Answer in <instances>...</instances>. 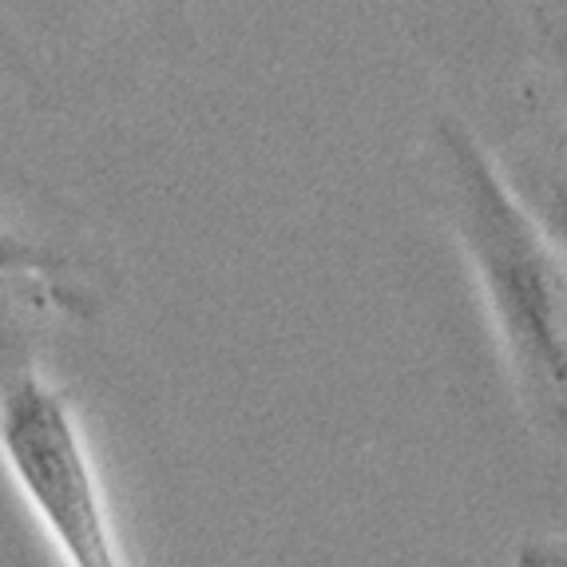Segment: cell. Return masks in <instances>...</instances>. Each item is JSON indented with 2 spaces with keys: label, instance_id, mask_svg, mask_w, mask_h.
<instances>
[{
  "label": "cell",
  "instance_id": "7",
  "mask_svg": "<svg viewBox=\"0 0 567 567\" xmlns=\"http://www.w3.org/2000/svg\"><path fill=\"white\" fill-rule=\"evenodd\" d=\"M512 567H567V536H536L524 539L512 551Z\"/></svg>",
  "mask_w": 567,
  "mask_h": 567
},
{
  "label": "cell",
  "instance_id": "4",
  "mask_svg": "<svg viewBox=\"0 0 567 567\" xmlns=\"http://www.w3.org/2000/svg\"><path fill=\"white\" fill-rule=\"evenodd\" d=\"M488 147L512 195L567 262V120L528 123Z\"/></svg>",
  "mask_w": 567,
  "mask_h": 567
},
{
  "label": "cell",
  "instance_id": "6",
  "mask_svg": "<svg viewBox=\"0 0 567 567\" xmlns=\"http://www.w3.org/2000/svg\"><path fill=\"white\" fill-rule=\"evenodd\" d=\"M12 286H87L76 250L12 223L0 210V290Z\"/></svg>",
  "mask_w": 567,
  "mask_h": 567
},
{
  "label": "cell",
  "instance_id": "1",
  "mask_svg": "<svg viewBox=\"0 0 567 567\" xmlns=\"http://www.w3.org/2000/svg\"><path fill=\"white\" fill-rule=\"evenodd\" d=\"M416 195L453 235L496 353L536 433L567 445V262L512 195L476 123L441 115L413 155Z\"/></svg>",
  "mask_w": 567,
  "mask_h": 567
},
{
  "label": "cell",
  "instance_id": "3",
  "mask_svg": "<svg viewBox=\"0 0 567 567\" xmlns=\"http://www.w3.org/2000/svg\"><path fill=\"white\" fill-rule=\"evenodd\" d=\"M512 12L516 17L504 20V37L516 56L508 84L524 112L516 127L567 120V0H536L516 4Z\"/></svg>",
  "mask_w": 567,
  "mask_h": 567
},
{
  "label": "cell",
  "instance_id": "2",
  "mask_svg": "<svg viewBox=\"0 0 567 567\" xmlns=\"http://www.w3.org/2000/svg\"><path fill=\"white\" fill-rule=\"evenodd\" d=\"M0 464L64 567H127L76 405L40 369L0 409Z\"/></svg>",
  "mask_w": 567,
  "mask_h": 567
},
{
  "label": "cell",
  "instance_id": "5",
  "mask_svg": "<svg viewBox=\"0 0 567 567\" xmlns=\"http://www.w3.org/2000/svg\"><path fill=\"white\" fill-rule=\"evenodd\" d=\"M100 306L92 286H12L0 290V409L20 381L37 373L40 330L56 318L87 322Z\"/></svg>",
  "mask_w": 567,
  "mask_h": 567
}]
</instances>
